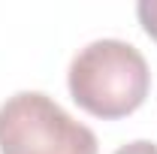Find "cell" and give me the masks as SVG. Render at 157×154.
<instances>
[{
    "label": "cell",
    "mask_w": 157,
    "mask_h": 154,
    "mask_svg": "<svg viewBox=\"0 0 157 154\" xmlns=\"http://www.w3.org/2000/svg\"><path fill=\"white\" fill-rule=\"evenodd\" d=\"M112 154H157V145H154V142H148V139H133V142L121 145V148L112 151Z\"/></svg>",
    "instance_id": "cell-4"
},
{
    "label": "cell",
    "mask_w": 157,
    "mask_h": 154,
    "mask_svg": "<svg viewBox=\"0 0 157 154\" xmlns=\"http://www.w3.org/2000/svg\"><path fill=\"white\" fill-rule=\"evenodd\" d=\"M136 15H139L142 30L157 42V0H139L136 3Z\"/></svg>",
    "instance_id": "cell-3"
},
{
    "label": "cell",
    "mask_w": 157,
    "mask_h": 154,
    "mask_svg": "<svg viewBox=\"0 0 157 154\" xmlns=\"http://www.w3.org/2000/svg\"><path fill=\"white\" fill-rule=\"evenodd\" d=\"M91 127L42 91H18L0 106V154H97Z\"/></svg>",
    "instance_id": "cell-2"
},
{
    "label": "cell",
    "mask_w": 157,
    "mask_h": 154,
    "mask_svg": "<svg viewBox=\"0 0 157 154\" xmlns=\"http://www.w3.org/2000/svg\"><path fill=\"white\" fill-rule=\"evenodd\" d=\"M67 88L78 109L115 121L133 115L151 91V70L136 45L124 39H94L70 60Z\"/></svg>",
    "instance_id": "cell-1"
}]
</instances>
